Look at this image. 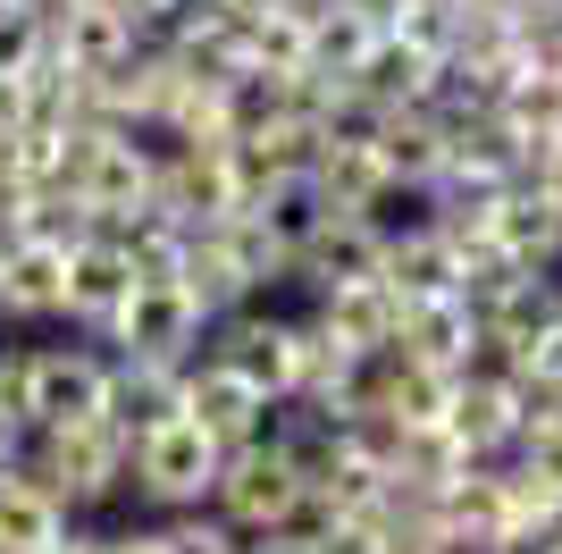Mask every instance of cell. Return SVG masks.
<instances>
[{"mask_svg": "<svg viewBox=\"0 0 562 554\" xmlns=\"http://www.w3.org/2000/svg\"><path fill=\"white\" fill-rule=\"evenodd\" d=\"M126 295H135V261H126L117 235H93V244L68 253V311H59V320H68L85 345L110 336V320L126 311Z\"/></svg>", "mask_w": 562, "mask_h": 554, "instance_id": "14", "label": "cell"}, {"mask_svg": "<svg viewBox=\"0 0 562 554\" xmlns=\"http://www.w3.org/2000/svg\"><path fill=\"white\" fill-rule=\"evenodd\" d=\"M538 554H562V530H554V538H546V546H538Z\"/></svg>", "mask_w": 562, "mask_h": 554, "instance_id": "38", "label": "cell"}, {"mask_svg": "<svg viewBox=\"0 0 562 554\" xmlns=\"http://www.w3.org/2000/svg\"><path fill=\"white\" fill-rule=\"evenodd\" d=\"M43 59H50V18L0 0V76H34Z\"/></svg>", "mask_w": 562, "mask_h": 554, "instance_id": "27", "label": "cell"}, {"mask_svg": "<svg viewBox=\"0 0 562 554\" xmlns=\"http://www.w3.org/2000/svg\"><path fill=\"white\" fill-rule=\"evenodd\" d=\"M186 378H193V369H135V362H110V429L151 437V429H168V420H186Z\"/></svg>", "mask_w": 562, "mask_h": 554, "instance_id": "24", "label": "cell"}, {"mask_svg": "<svg viewBox=\"0 0 562 554\" xmlns=\"http://www.w3.org/2000/svg\"><path fill=\"white\" fill-rule=\"evenodd\" d=\"M554 68H562V51H554Z\"/></svg>", "mask_w": 562, "mask_h": 554, "instance_id": "40", "label": "cell"}, {"mask_svg": "<svg viewBox=\"0 0 562 554\" xmlns=\"http://www.w3.org/2000/svg\"><path fill=\"white\" fill-rule=\"evenodd\" d=\"M520 185H529V193H546V202L562 210V135L529 152V168H520Z\"/></svg>", "mask_w": 562, "mask_h": 554, "instance_id": "31", "label": "cell"}, {"mask_svg": "<svg viewBox=\"0 0 562 554\" xmlns=\"http://www.w3.org/2000/svg\"><path fill=\"white\" fill-rule=\"evenodd\" d=\"M101 554H168L160 521H126V530H101Z\"/></svg>", "mask_w": 562, "mask_h": 554, "instance_id": "33", "label": "cell"}, {"mask_svg": "<svg viewBox=\"0 0 562 554\" xmlns=\"http://www.w3.org/2000/svg\"><path fill=\"white\" fill-rule=\"evenodd\" d=\"M378 168L395 185L403 202H428L437 185H446V152H453V118L437 110H403V118H378Z\"/></svg>", "mask_w": 562, "mask_h": 554, "instance_id": "16", "label": "cell"}, {"mask_svg": "<svg viewBox=\"0 0 562 554\" xmlns=\"http://www.w3.org/2000/svg\"><path fill=\"white\" fill-rule=\"evenodd\" d=\"M202 362L235 369L244 387H260L269 403H294V378H303V311H278V302H252V311H235V320L211 328V353Z\"/></svg>", "mask_w": 562, "mask_h": 554, "instance_id": "8", "label": "cell"}, {"mask_svg": "<svg viewBox=\"0 0 562 554\" xmlns=\"http://www.w3.org/2000/svg\"><path fill=\"white\" fill-rule=\"evenodd\" d=\"M513 470H520V479H538L546 496L562 505V412H538L529 429H520V445H513Z\"/></svg>", "mask_w": 562, "mask_h": 554, "instance_id": "26", "label": "cell"}, {"mask_svg": "<svg viewBox=\"0 0 562 554\" xmlns=\"http://www.w3.org/2000/svg\"><path fill=\"white\" fill-rule=\"evenodd\" d=\"M186 420L202 429V437H218L235 454V445H260L269 429H278V403L260 387H244L235 369H218V362H193V378H186Z\"/></svg>", "mask_w": 562, "mask_h": 554, "instance_id": "15", "label": "cell"}, {"mask_svg": "<svg viewBox=\"0 0 562 554\" xmlns=\"http://www.w3.org/2000/svg\"><path fill=\"white\" fill-rule=\"evenodd\" d=\"M211 311L193 302V286H135L126 311L110 320V362H135V369H193L211 353Z\"/></svg>", "mask_w": 562, "mask_h": 554, "instance_id": "5", "label": "cell"}, {"mask_svg": "<svg viewBox=\"0 0 562 554\" xmlns=\"http://www.w3.org/2000/svg\"><path fill=\"white\" fill-rule=\"evenodd\" d=\"M50 554H101V530H85V521H76V530L59 538V546H50Z\"/></svg>", "mask_w": 562, "mask_h": 554, "instance_id": "37", "label": "cell"}, {"mask_svg": "<svg viewBox=\"0 0 562 554\" xmlns=\"http://www.w3.org/2000/svg\"><path fill=\"white\" fill-rule=\"evenodd\" d=\"M68 311V244L50 235H9L0 244V320H59Z\"/></svg>", "mask_w": 562, "mask_h": 554, "instance_id": "18", "label": "cell"}, {"mask_svg": "<svg viewBox=\"0 0 562 554\" xmlns=\"http://www.w3.org/2000/svg\"><path fill=\"white\" fill-rule=\"evenodd\" d=\"M437 85H446V59H428V51H420V43H403V34H386V43L361 59V76H352V92H361L378 118L428 110V101H437Z\"/></svg>", "mask_w": 562, "mask_h": 554, "instance_id": "22", "label": "cell"}, {"mask_svg": "<svg viewBox=\"0 0 562 554\" xmlns=\"http://www.w3.org/2000/svg\"><path fill=\"white\" fill-rule=\"evenodd\" d=\"M386 295L412 311V302H446L462 295V253H453L446 235L428 228V219H403V228H386Z\"/></svg>", "mask_w": 562, "mask_h": 554, "instance_id": "19", "label": "cell"}, {"mask_svg": "<svg viewBox=\"0 0 562 554\" xmlns=\"http://www.w3.org/2000/svg\"><path fill=\"white\" fill-rule=\"evenodd\" d=\"M453 387H462V378H446V369H420V362H403V353H378L370 378H361V412L395 420L403 437H412V429H446Z\"/></svg>", "mask_w": 562, "mask_h": 554, "instance_id": "17", "label": "cell"}, {"mask_svg": "<svg viewBox=\"0 0 562 554\" xmlns=\"http://www.w3.org/2000/svg\"><path fill=\"white\" fill-rule=\"evenodd\" d=\"M168 228H218V219H244V193H235V152H160V193H151Z\"/></svg>", "mask_w": 562, "mask_h": 554, "instance_id": "11", "label": "cell"}, {"mask_svg": "<svg viewBox=\"0 0 562 554\" xmlns=\"http://www.w3.org/2000/svg\"><path fill=\"white\" fill-rule=\"evenodd\" d=\"M218 470H227V445L202 437L193 420H168V429L135 437V505H151L160 521H177V512H211Z\"/></svg>", "mask_w": 562, "mask_h": 554, "instance_id": "7", "label": "cell"}, {"mask_svg": "<svg viewBox=\"0 0 562 554\" xmlns=\"http://www.w3.org/2000/svg\"><path fill=\"white\" fill-rule=\"evenodd\" d=\"M487 244L504 261H520L529 277H562V210L529 185H504L487 210Z\"/></svg>", "mask_w": 562, "mask_h": 554, "instance_id": "21", "label": "cell"}, {"mask_svg": "<svg viewBox=\"0 0 562 554\" xmlns=\"http://www.w3.org/2000/svg\"><path fill=\"white\" fill-rule=\"evenodd\" d=\"M25 479L50 487L59 505L101 512L117 496H135V437L110 429V420H76V429H50V437H25Z\"/></svg>", "mask_w": 562, "mask_h": 554, "instance_id": "3", "label": "cell"}, {"mask_svg": "<svg viewBox=\"0 0 562 554\" xmlns=\"http://www.w3.org/2000/svg\"><path fill=\"white\" fill-rule=\"evenodd\" d=\"M311 554H386V512H370V521H319V530H303Z\"/></svg>", "mask_w": 562, "mask_h": 554, "instance_id": "30", "label": "cell"}, {"mask_svg": "<svg viewBox=\"0 0 562 554\" xmlns=\"http://www.w3.org/2000/svg\"><path fill=\"white\" fill-rule=\"evenodd\" d=\"M386 269V219H352V210H328L319 228H311L303 261H294V286L311 295H336V286H370Z\"/></svg>", "mask_w": 562, "mask_h": 554, "instance_id": "12", "label": "cell"}, {"mask_svg": "<svg viewBox=\"0 0 562 554\" xmlns=\"http://www.w3.org/2000/svg\"><path fill=\"white\" fill-rule=\"evenodd\" d=\"M386 554H453L446 521H437V505H420V496H395V512H386Z\"/></svg>", "mask_w": 562, "mask_h": 554, "instance_id": "28", "label": "cell"}, {"mask_svg": "<svg viewBox=\"0 0 562 554\" xmlns=\"http://www.w3.org/2000/svg\"><path fill=\"white\" fill-rule=\"evenodd\" d=\"M59 193L101 235L135 228L151 210V193H160V143L126 135V126H68V177H59Z\"/></svg>", "mask_w": 562, "mask_h": 554, "instance_id": "1", "label": "cell"}, {"mask_svg": "<svg viewBox=\"0 0 562 554\" xmlns=\"http://www.w3.org/2000/svg\"><path fill=\"white\" fill-rule=\"evenodd\" d=\"M395 353L420 362V369H446V378H470V369L487 362V336H479V320H470V302L446 295V302H412V311H403Z\"/></svg>", "mask_w": 562, "mask_h": 554, "instance_id": "20", "label": "cell"}, {"mask_svg": "<svg viewBox=\"0 0 562 554\" xmlns=\"http://www.w3.org/2000/svg\"><path fill=\"white\" fill-rule=\"evenodd\" d=\"M110 9H126V18H135L143 34H160V25L177 18V9H186V0H110Z\"/></svg>", "mask_w": 562, "mask_h": 554, "instance_id": "34", "label": "cell"}, {"mask_svg": "<svg viewBox=\"0 0 562 554\" xmlns=\"http://www.w3.org/2000/svg\"><path fill=\"white\" fill-rule=\"evenodd\" d=\"M554 328H562V277H513V286L479 311L487 362H513V353H529L538 336H554Z\"/></svg>", "mask_w": 562, "mask_h": 554, "instance_id": "23", "label": "cell"}, {"mask_svg": "<svg viewBox=\"0 0 562 554\" xmlns=\"http://www.w3.org/2000/svg\"><path fill=\"white\" fill-rule=\"evenodd\" d=\"M160 546L168 554H244V538L218 512H177V521H160Z\"/></svg>", "mask_w": 562, "mask_h": 554, "instance_id": "29", "label": "cell"}, {"mask_svg": "<svg viewBox=\"0 0 562 554\" xmlns=\"http://www.w3.org/2000/svg\"><path fill=\"white\" fill-rule=\"evenodd\" d=\"M9 462H25V429L9 412H0V470H9Z\"/></svg>", "mask_w": 562, "mask_h": 554, "instance_id": "36", "label": "cell"}, {"mask_svg": "<svg viewBox=\"0 0 562 554\" xmlns=\"http://www.w3.org/2000/svg\"><path fill=\"white\" fill-rule=\"evenodd\" d=\"M538 420V403H529V387H520L504 362H479L453 387V412H446V429L470 445V462H513V445H520V429Z\"/></svg>", "mask_w": 562, "mask_h": 554, "instance_id": "10", "label": "cell"}, {"mask_svg": "<svg viewBox=\"0 0 562 554\" xmlns=\"http://www.w3.org/2000/svg\"><path fill=\"white\" fill-rule=\"evenodd\" d=\"M186 286H193V302H202L211 320H235V311L269 302L278 286H294V269L278 261V244H269L252 219H218V228L193 235V253H186Z\"/></svg>", "mask_w": 562, "mask_h": 554, "instance_id": "4", "label": "cell"}, {"mask_svg": "<svg viewBox=\"0 0 562 554\" xmlns=\"http://www.w3.org/2000/svg\"><path fill=\"white\" fill-rule=\"evenodd\" d=\"M211 512L244 538V546H260V538H294V530H303V445L285 437V429H269L260 445H235L227 470H218Z\"/></svg>", "mask_w": 562, "mask_h": 554, "instance_id": "2", "label": "cell"}, {"mask_svg": "<svg viewBox=\"0 0 562 554\" xmlns=\"http://www.w3.org/2000/svg\"><path fill=\"white\" fill-rule=\"evenodd\" d=\"M218 9H227V18H294V9H303V0H218Z\"/></svg>", "mask_w": 562, "mask_h": 554, "instance_id": "35", "label": "cell"}, {"mask_svg": "<svg viewBox=\"0 0 562 554\" xmlns=\"http://www.w3.org/2000/svg\"><path fill=\"white\" fill-rule=\"evenodd\" d=\"M546 18H554V25H562V0H546Z\"/></svg>", "mask_w": 562, "mask_h": 554, "instance_id": "39", "label": "cell"}, {"mask_svg": "<svg viewBox=\"0 0 562 554\" xmlns=\"http://www.w3.org/2000/svg\"><path fill=\"white\" fill-rule=\"evenodd\" d=\"M143 34L126 9H110V0H59L50 9V59L76 76V85H110L117 68H135L143 59Z\"/></svg>", "mask_w": 562, "mask_h": 554, "instance_id": "9", "label": "cell"}, {"mask_svg": "<svg viewBox=\"0 0 562 554\" xmlns=\"http://www.w3.org/2000/svg\"><path fill=\"white\" fill-rule=\"evenodd\" d=\"M311 336H328L336 353H352V362H378V353H395L403 336V302L386 295V277H370V286H336V295H311L303 302Z\"/></svg>", "mask_w": 562, "mask_h": 554, "instance_id": "13", "label": "cell"}, {"mask_svg": "<svg viewBox=\"0 0 562 554\" xmlns=\"http://www.w3.org/2000/svg\"><path fill=\"white\" fill-rule=\"evenodd\" d=\"M25 437L110 420V353L101 345H25V395H18Z\"/></svg>", "mask_w": 562, "mask_h": 554, "instance_id": "6", "label": "cell"}, {"mask_svg": "<svg viewBox=\"0 0 562 554\" xmlns=\"http://www.w3.org/2000/svg\"><path fill=\"white\" fill-rule=\"evenodd\" d=\"M117 244H126V261H135V286H186L193 235H186V228H168L160 210H143L135 228H117Z\"/></svg>", "mask_w": 562, "mask_h": 554, "instance_id": "25", "label": "cell"}, {"mask_svg": "<svg viewBox=\"0 0 562 554\" xmlns=\"http://www.w3.org/2000/svg\"><path fill=\"white\" fill-rule=\"evenodd\" d=\"M25 126H34V92H25V76H0V143H18Z\"/></svg>", "mask_w": 562, "mask_h": 554, "instance_id": "32", "label": "cell"}]
</instances>
